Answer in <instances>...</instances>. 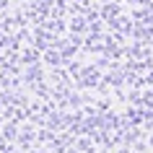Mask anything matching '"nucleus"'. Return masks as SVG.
<instances>
[]
</instances>
